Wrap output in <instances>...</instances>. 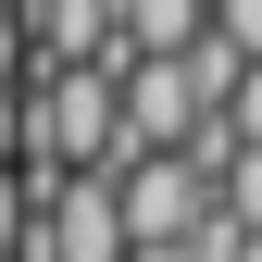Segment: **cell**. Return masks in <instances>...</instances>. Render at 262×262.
I'll use <instances>...</instances> for the list:
<instances>
[{
    "label": "cell",
    "mask_w": 262,
    "mask_h": 262,
    "mask_svg": "<svg viewBox=\"0 0 262 262\" xmlns=\"http://www.w3.org/2000/svg\"><path fill=\"white\" fill-rule=\"evenodd\" d=\"M25 175H113V75H25Z\"/></svg>",
    "instance_id": "cell-1"
},
{
    "label": "cell",
    "mask_w": 262,
    "mask_h": 262,
    "mask_svg": "<svg viewBox=\"0 0 262 262\" xmlns=\"http://www.w3.org/2000/svg\"><path fill=\"white\" fill-rule=\"evenodd\" d=\"M113 225H125V250H187V225L212 212V187L187 175L175 150H150V162H113Z\"/></svg>",
    "instance_id": "cell-2"
},
{
    "label": "cell",
    "mask_w": 262,
    "mask_h": 262,
    "mask_svg": "<svg viewBox=\"0 0 262 262\" xmlns=\"http://www.w3.org/2000/svg\"><path fill=\"white\" fill-rule=\"evenodd\" d=\"M212 212L237 225V237H262V150H225L212 162Z\"/></svg>",
    "instance_id": "cell-3"
},
{
    "label": "cell",
    "mask_w": 262,
    "mask_h": 262,
    "mask_svg": "<svg viewBox=\"0 0 262 262\" xmlns=\"http://www.w3.org/2000/svg\"><path fill=\"white\" fill-rule=\"evenodd\" d=\"M200 25H212V38H225V50H237V62H262V0H212V13H200Z\"/></svg>",
    "instance_id": "cell-4"
},
{
    "label": "cell",
    "mask_w": 262,
    "mask_h": 262,
    "mask_svg": "<svg viewBox=\"0 0 262 262\" xmlns=\"http://www.w3.org/2000/svg\"><path fill=\"white\" fill-rule=\"evenodd\" d=\"M212 125H225V150H262V62H250V75H237V100H225Z\"/></svg>",
    "instance_id": "cell-5"
},
{
    "label": "cell",
    "mask_w": 262,
    "mask_h": 262,
    "mask_svg": "<svg viewBox=\"0 0 262 262\" xmlns=\"http://www.w3.org/2000/svg\"><path fill=\"white\" fill-rule=\"evenodd\" d=\"M25 225H38V187H25V162H13V175H0V262L25 250Z\"/></svg>",
    "instance_id": "cell-6"
},
{
    "label": "cell",
    "mask_w": 262,
    "mask_h": 262,
    "mask_svg": "<svg viewBox=\"0 0 262 262\" xmlns=\"http://www.w3.org/2000/svg\"><path fill=\"white\" fill-rule=\"evenodd\" d=\"M25 162V88H0V175Z\"/></svg>",
    "instance_id": "cell-7"
},
{
    "label": "cell",
    "mask_w": 262,
    "mask_h": 262,
    "mask_svg": "<svg viewBox=\"0 0 262 262\" xmlns=\"http://www.w3.org/2000/svg\"><path fill=\"white\" fill-rule=\"evenodd\" d=\"M0 88H25V25H13V0H0Z\"/></svg>",
    "instance_id": "cell-8"
},
{
    "label": "cell",
    "mask_w": 262,
    "mask_h": 262,
    "mask_svg": "<svg viewBox=\"0 0 262 262\" xmlns=\"http://www.w3.org/2000/svg\"><path fill=\"white\" fill-rule=\"evenodd\" d=\"M125 262H187V250H125Z\"/></svg>",
    "instance_id": "cell-9"
},
{
    "label": "cell",
    "mask_w": 262,
    "mask_h": 262,
    "mask_svg": "<svg viewBox=\"0 0 262 262\" xmlns=\"http://www.w3.org/2000/svg\"><path fill=\"white\" fill-rule=\"evenodd\" d=\"M237 262H262V237H237Z\"/></svg>",
    "instance_id": "cell-10"
}]
</instances>
